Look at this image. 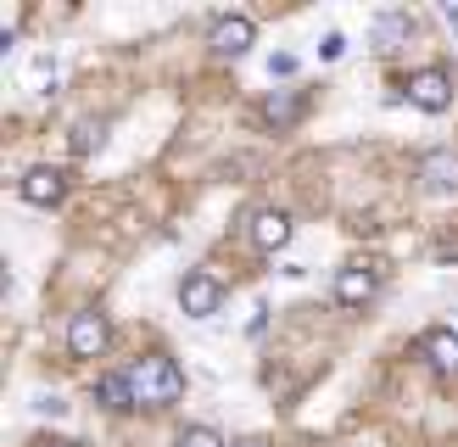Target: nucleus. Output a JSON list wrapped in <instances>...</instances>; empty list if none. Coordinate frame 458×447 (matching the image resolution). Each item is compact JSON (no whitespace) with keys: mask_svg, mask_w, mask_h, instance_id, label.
I'll list each match as a JSON object with an SVG mask.
<instances>
[{"mask_svg":"<svg viewBox=\"0 0 458 447\" xmlns=\"http://www.w3.org/2000/svg\"><path fill=\"white\" fill-rule=\"evenodd\" d=\"M123 375H129L134 409H168V402H179V392H185V375H179L174 358H134Z\"/></svg>","mask_w":458,"mask_h":447,"instance_id":"obj_1","label":"nucleus"},{"mask_svg":"<svg viewBox=\"0 0 458 447\" xmlns=\"http://www.w3.org/2000/svg\"><path fill=\"white\" fill-rule=\"evenodd\" d=\"M106 342H112L106 313L84 308V313H73V319H67V347H73V358H101V352H106Z\"/></svg>","mask_w":458,"mask_h":447,"instance_id":"obj_2","label":"nucleus"},{"mask_svg":"<svg viewBox=\"0 0 458 447\" xmlns=\"http://www.w3.org/2000/svg\"><path fill=\"white\" fill-rule=\"evenodd\" d=\"M403 101L420 106V112H447V101H453V79L442 73V67H425V73H414V79L403 84Z\"/></svg>","mask_w":458,"mask_h":447,"instance_id":"obj_3","label":"nucleus"},{"mask_svg":"<svg viewBox=\"0 0 458 447\" xmlns=\"http://www.w3.org/2000/svg\"><path fill=\"white\" fill-rule=\"evenodd\" d=\"M218 302H224V285L213 280V274H185L179 280V308L191 313V319H208V313H218Z\"/></svg>","mask_w":458,"mask_h":447,"instance_id":"obj_4","label":"nucleus"},{"mask_svg":"<svg viewBox=\"0 0 458 447\" xmlns=\"http://www.w3.org/2000/svg\"><path fill=\"white\" fill-rule=\"evenodd\" d=\"M251 39H258V29H251V17H241V12H224V17L213 22V34H208V45H213L218 56L251 51Z\"/></svg>","mask_w":458,"mask_h":447,"instance_id":"obj_5","label":"nucleus"},{"mask_svg":"<svg viewBox=\"0 0 458 447\" xmlns=\"http://www.w3.org/2000/svg\"><path fill=\"white\" fill-rule=\"evenodd\" d=\"M335 302L341 308H369L375 302V268L369 263H347L335 274Z\"/></svg>","mask_w":458,"mask_h":447,"instance_id":"obj_6","label":"nucleus"},{"mask_svg":"<svg viewBox=\"0 0 458 447\" xmlns=\"http://www.w3.org/2000/svg\"><path fill=\"white\" fill-rule=\"evenodd\" d=\"M420 185L430 190V196H453L458 190V151H430L425 163H420Z\"/></svg>","mask_w":458,"mask_h":447,"instance_id":"obj_7","label":"nucleus"},{"mask_svg":"<svg viewBox=\"0 0 458 447\" xmlns=\"http://www.w3.org/2000/svg\"><path fill=\"white\" fill-rule=\"evenodd\" d=\"M246 235H251V246H258V252H280V246L291 240V218H285L280 207H263V213H251Z\"/></svg>","mask_w":458,"mask_h":447,"instance_id":"obj_8","label":"nucleus"},{"mask_svg":"<svg viewBox=\"0 0 458 447\" xmlns=\"http://www.w3.org/2000/svg\"><path fill=\"white\" fill-rule=\"evenodd\" d=\"M67 196V179L56 168H29L22 173V201H34V207H56Z\"/></svg>","mask_w":458,"mask_h":447,"instance_id":"obj_9","label":"nucleus"},{"mask_svg":"<svg viewBox=\"0 0 458 447\" xmlns=\"http://www.w3.org/2000/svg\"><path fill=\"white\" fill-rule=\"evenodd\" d=\"M425 358H430V369H437V375H458V335L453 330H430L425 335Z\"/></svg>","mask_w":458,"mask_h":447,"instance_id":"obj_10","label":"nucleus"},{"mask_svg":"<svg viewBox=\"0 0 458 447\" xmlns=\"http://www.w3.org/2000/svg\"><path fill=\"white\" fill-rule=\"evenodd\" d=\"M369 39H375V51H397V45L408 39V17L403 12H380L369 22Z\"/></svg>","mask_w":458,"mask_h":447,"instance_id":"obj_11","label":"nucleus"},{"mask_svg":"<svg viewBox=\"0 0 458 447\" xmlns=\"http://www.w3.org/2000/svg\"><path fill=\"white\" fill-rule=\"evenodd\" d=\"M296 112H302V96H296V89H274V96L263 101V123L285 129V123H296Z\"/></svg>","mask_w":458,"mask_h":447,"instance_id":"obj_12","label":"nucleus"},{"mask_svg":"<svg viewBox=\"0 0 458 447\" xmlns=\"http://www.w3.org/2000/svg\"><path fill=\"white\" fill-rule=\"evenodd\" d=\"M101 402H106V409H134L129 375H106V380H101Z\"/></svg>","mask_w":458,"mask_h":447,"instance_id":"obj_13","label":"nucleus"},{"mask_svg":"<svg viewBox=\"0 0 458 447\" xmlns=\"http://www.w3.org/2000/svg\"><path fill=\"white\" fill-rule=\"evenodd\" d=\"M179 447H235V442H224L213 425H191V431L179 436Z\"/></svg>","mask_w":458,"mask_h":447,"instance_id":"obj_14","label":"nucleus"},{"mask_svg":"<svg viewBox=\"0 0 458 447\" xmlns=\"http://www.w3.org/2000/svg\"><path fill=\"white\" fill-rule=\"evenodd\" d=\"M67 140H73V151H96V146H101V123H79Z\"/></svg>","mask_w":458,"mask_h":447,"instance_id":"obj_15","label":"nucleus"},{"mask_svg":"<svg viewBox=\"0 0 458 447\" xmlns=\"http://www.w3.org/2000/svg\"><path fill=\"white\" fill-rule=\"evenodd\" d=\"M341 51H347V34H325V39H318V56H325V62H335Z\"/></svg>","mask_w":458,"mask_h":447,"instance_id":"obj_16","label":"nucleus"},{"mask_svg":"<svg viewBox=\"0 0 458 447\" xmlns=\"http://www.w3.org/2000/svg\"><path fill=\"white\" fill-rule=\"evenodd\" d=\"M268 73H274V79L296 73V56H291V51H274V56H268Z\"/></svg>","mask_w":458,"mask_h":447,"instance_id":"obj_17","label":"nucleus"}]
</instances>
